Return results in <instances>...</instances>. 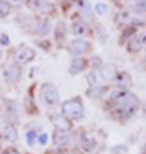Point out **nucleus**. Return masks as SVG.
Here are the masks:
<instances>
[{
	"mask_svg": "<svg viewBox=\"0 0 146 154\" xmlns=\"http://www.w3.org/2000/svg\"><path fill=\"white\" fill-rule=\"evenodd\" d=\"M107 107L112 109V115L121 122H126L138 112L139 109V100L136 98L134 93L122 88H114L109 93L107 98Z\"/></svg>",
	"mask_w": 146,
	"mask_h": 154,
	"instance_id": "nucleus-1",
	"label": "nucleus"
},
{
	"mask_svg": "<svg viewBox=\"0 0 146 154\" xmlns=\"http://www.w3.org/2000/svg\"><path fill=\"white\" fill-rule=\"evenodd\" d=\"M61 113L66 120H82L83 115H85V110H83V103L80 97H73V98L66 100L61 103Z\"/></svg>",
	"mask_w": 146,
	"mask_h": 154,
	"instance_id": "nucleus-2",
	"label": "nucleus"
},
{
	"mask_svg": "<svg viewBox=\"0 0 146 154\" xmlns=\"http://www.w3.org/2000/svg\"><path fill=\"white\" fill-rule=\"evenodd\" d=\"M39 98L48 107H56L59 103V90L55 83H44L39 88Z\"/></svg>",
	"mask_w": 146,
	"mask_h": 154,
	"instance_id": "nucleus-3",
	"label": "nucleus"
},
{
	"mask_svg": "<svg viewBox=\"0 0 146 154\" xmlns=\"http://www.w3.org/2000/svg\"><path fill=\"white\" fill-rule=\"evenodd\" d=\"M24 4L27 5L34 14H39L41 17H49V15L56 14V7L48 0H26Z\"/></svg>",
	"mask_w": 146,
	"mask_h": 154,
	"instance_id": "nucleus-4",
	"label": "nucleus"
},
{
	"mask_svg": "<svg viewBox=\"0 0 146 154\" xmlns=\"http://www.w3.org/2000/svg\"><path fill=\"white\" fill-rule=\"evenodd\" d=\"M90 49H92V44L88 41H85L83 37L73 39V41L70 42V46H68V51L71 53V56H75V58H82L83 54L90 53Z\"/></svg>",
	"mask_w": 146,
	"mask_h": 154,
	"instance_id": "nucleus-5",
	"label": "nucleus"
},
{
	"mask_svg": "<svg viewBox=\"0 0 146 154\" xmlns=\"http://www.w3.org/2000/svg\"><path fill=\"white\" fill-rule=\"evenodd\" d=\"M34 58H36V51L32 48H29V46H19L17 49L14 51V61L19 66L31 63Z\"/></svg>",
	"mask_w": 146,
	"mask_h": 154,
	"instance_id": "nucleus-6",
	"label": "nucleus"
},
{
	"mask_svg": "<svg viewBox=\"0 0 146 154\" xmlns=\"http://www.w3.org/2000/svg\"><path fill=\"white\" fill-rule=\"evenodd\" d=\"M4 76H5V82H7V83L14 85V83H19V82H21V76H22V69H21V66H19L15 61H12V63H9L7 66H5Z\"/></svg>",
	"mask_w": 146,
	"mask_h": 154,
	"instance_id": "nucleus-7",
	"label": "nucleus"
},
{
	"mask_svg": "<svg viewBox=\"0 0 146 154\" xmlns=\"http://www.w3.org/2000/svg\"><path fill=\"white\" fill-rule=\"evenodd\" d=\"M70 32H71L73 36H77V37H83L88 32L87 22H85L82 17H75L71 20V24H70Z\"/></svg>",
	"mask_w": 146,
	"mask_h": 154,
	"instance_id": "nucleus-8",
	"label": "nucleus"
},
{
	"mask_svg": "<svg viewBox=\"0 0 146 154\" xmlns=\"http://www.w3.org/2000/svg\"><path fill=\"white\" fill-rule=\"evenodd\" d=\"M70 140H71V132H70L68 129H56L55 134H53V142H55V146H58V147L66 146Z\"/></svg>",
	"mask_w": 146,
	"mask_h": 154,
	"instance_id": "nucleus-9",
	"label": "nucleus"
},
{
	"mask_svg": "<svg viewBox=\"0 0 146 154\" xmlns=\"http://www.w3.org/2000/svg\"><path fill=\"white\" fill-rule=\"evenodd\" d=\"M90 66V63H88V59H85V58H73V61L70 63V68H68V71H70V75H80V73H83L85 69Z\"/></svg>",
	"mask_w": 146,
	"mask_h": 154,
	"instance_id": "nucleus-10",
	"label": "nucleus"
},
{
	"mask_svg": "<svg viewBox=\"0 0 146 154\" xmlns=\"http://www.w3.org/2000/svg\"><path fill=\"white\" fill-rule=\"evenodd\" d=\"M143 48H144V46H143V36L141 34H134L131 39L126 41V49H128V53H131V54H138Z\"/></svg>",
	"mask_w": 146,
	"mask_h": 154,
	"instance_id": "nucleus-11",
	"label": "nucleus"
},
{
	"mask_svg": "<svg viewBox=\"0 0 146 154\" xmlns=\"http://www.w3.org/2000/svg\"><path fill=\"white\" fill-rule=\"evenodd\" d=\"M116 88H122V90H129L132 86V78L128 71H119L117 76L114 78Z\"/></svg>",
	"mask_w": 146,
	"mask_h": 154,
	"instance_id": "nucleus-12",
	"label": "nucleus"
},
{
	"mask_svg": "<svg viewBox=\"0 0 146 154\" xmlns=\"http://www.w3.org/2000/svg\"><path fill=\"white\" fill-rule=\"evenodd\" d=\"M87 82H88V86L94 88V86H104V76H102L100 69H92L90 73L87 75Z\"/></svg>",
	"mask_w": 146,
	"mask_h": 154,
	"instance_id": "nucleus-13",
	"label": "nucleus"
},
{
	"mask_svg": "<svg viewBox=\"0 0 146 154\" xmlns=\"http://www.w3.org/2000/svg\"><path fill=\"white\" fill-rule=\"evenodd\" d=\"M34 31H36L37 36H43V37L48 36L51 32V20L48 17H41L36 22V29H34Z\"/></svg>",
	"mask_w": 146,
	"mask_h": 154,
	"instance_id": "nucleus-14",
	"label": "nucleus"
},
{
	"mask_svg": "<svg viewBox=\"0 0 146 154\" xmlns=\"http://www.w3.org/2000/svg\"><path fill=\"white\" fill-rule=\"evenodd\" d=\"M100 73H102V76H104L105 82H107V80H112V82H114V78L117 76L119 69L116 68V64H112V63H104L102 68H100Z\"/></svg>",
	"mask_w": 146,
	"mask_h": 154,
	"instance_id": "nucleus-15",
	"label": "nucleus"
},
{
	"mask_svg": "<svg viewBox=\"0 0 146 154\" xmlns=\"http://www.w3.org/2000/svg\"><path fill=\"white\" fill-rule=\"evenodd\" d=\"M5 120H7V124H14L17 122L19 119V113H17V105L14 103V102H7V109H5Z\"/></svg>",
	"mask_w": 146,
	"mask_h": 154,
	"instance_id": "nucleus-16",
	"label": "nucleus"
},
{
	"mask_svg": "<svg viewBox=\"0 0 146 154\" xmlns=\"http://www.w3.org/2000/svg\"><path fill=\"white\" fill-rule=\"evenodd\" d=\"M132 15H134V12H131V10H121L117 15H116V22L119 24V26H131V22H132Z\"/></svg>",
	"mask_w": 146,
	"mask_h": 154,
	"instance_id": "nucleus-17",
	"label": "nucleus"
},
{
	"mask_svg": "<svg viewBox=\"0 0 146 154\" xmlns=\"http://www.w3.org/2000/svg\"><path fill=\"white\" fill-rule=\"evenodd\" d=\"M2 136H4L5 140H9V142L17 140V129H15L14 124H5L4 129H2Z\"/></svg>",
	"mask_w": 146,
	"mask_h": 154,
	"instance_id": "nucleus-18",
	"label": "nucleus"
},
{
	"mask_svg": "<svg viewBox=\"0 0 146 154\" xmlns=\"http://www.w3.org/2000/svg\"><path fill=\"white\" fill-rule=\"evenodd\" d=\"M105 93H107V88L105 86H94V88H88L85 95L92 100H97V98H100V97H104Z\"/></svg>",
	"mask_w": 146,
	"mask_h": 154,
	"instance_id": "nucleus-19",
	"label": "nucleus"
},
{
	"mask_svg": "<svg viewBox=\"0 0 146 154\" xmlns=\"http://www.w3.org/2000/svg\"><path fill=\"white\" fill-rule=\"evenodd\" d=\"M10 12H12V7H10L7 2H4V0H0V19H5L9 17Z\"/></svg>",
	"mask_w": 146,
	"mask_h": 154,
	"instance_id": "nucleus-20",
	"label": "nucleus"
},
{
	"mask_svg": "<svg viewBox=\"0 0 146 154\" xmlns=\"http://www.w3.org/2000/svg\"><path fill=\"white\" fill-rule=\"evenodd\" d=\"M65 32H66V29H65V24L63 22H58L56 24V29H55V36H56V41H63L65 39Z\"/></svg>",
	"mask_w": 146,
	"mask_h": 154,
	"instance_id": "nucleus-21",
	"label": "nucleus"
},
{
	"mask_svg": "<svg viewBox=\"0 0 146 154\" xmlns=\"http://www.w3.org/2000/svg\"><path fill=\"white\" fill-rule=\"evenodd\" d=\"M132 12L134 14H146V0H138L132 4Z\"/></svg>",
	"mask_w": 146,
	"mask_h": 154,
	"instance_id": "nucleus-22",
	"label": "nucleus"
},
{
	"mask_svg": "<svg viewBox=\"0 0 146 154\" xmlns=\"http://www.w3.org/2000/svg\"><path fill=\"white\" fill-rule=\"evenodd\" d=\"M82 147L85 151H94V147H95V140L90 139V137H82Z\"/></svg>",
	"mask_w": 146,
	"mask_h": 154,
	"instance_id": "nucleus-23",
	"label": "nucleus"
},
{
	"mask_svg": "<svg viewBox=\"0 0 146 154\" xmlns=\"http://www.w3.org/2000/svg\"><path fill=\"white\" fill-rule=\"evenodd\" d=\"M36 140H37V134L36 131H27L26 132V142H27V146H34L36 144Z\"/></svg>",
	"mask_w": 146,
	"mask_h": 154,
	"instance_id": "nucleus-24",
	"label": "nucleus"
},
{
	"mask_svg": "<svg viewBox=\"0 0 146 154\" xmlns=\"http://www.w3.org/2000/svg\"><path fill=\"white\" fill-rule=\"evenodd\" d=\"M94 10H95L97 15H105V14H107V10H109V7H107L105 4H102V2H99V4H95Z\"/></svg>",
	"mask_w": 146,
	"mask_h": 154,
	"instance_id": "nucleus-25",
	"label": "nucleus"
},
{
	"mask_svg": "<svg viewBox=\"0 0 146 154\" xmlns=\"http://www.w3.org/2000/svg\"><path fill=\"white\" fill-rule=\"evenodd\" d=\"M4 2H7L10 7H15V9H19V7H21V5L26 2V0H4Z\"/></svg>",
	"mask_w": 146,
	"mask_h": 154,
	"instance_id": "nucleus-26",
	"label": "nucleus"
},
{
	"mask_svg": "<svg viewBox=\"0 0 146 154\" xmlns=\"http://www.w3.org/2000/svg\"><path fill=\"white\" fill-rule=\"evenodd\" d=\"M37 142L41 146H44L46 142H48V134H39V136H37Z\"/></svg>",
	"mask_w": 146,
	"mask_h": 154,
	"instance_id": "nucleus-27",
	"label": "nucleus"
},
{
	"mask_svg": "<svg viewBox=\"0 0 146 154\" xmlns=\"http://www.w3.org/2000/svg\"><path fill=\"white\" fill-rule=\"evenodd\" d=\"M9 36L7 34H0V44L2 46H9Z\"/></svg>",
	"mask_w": 146,
	"mask_h": 154,
	"instance_id": "nucleus-28",
	"label": "nucleus"
},
{
	"mask_svg": "<svg viewBox=\"0 0 146 154\" xmlns=\"http://www.w3.org/2000/svg\"><path fill=\"white\" fill-rule=\"evenodd\" d=\"M0 154H21V152H19V151L15 149V147H7V149L2 151Z\"/></svg>",
	"mask_w": 146,
	"mask_h": 154,
	"instance_id": "nucleus-29",
	"label": "nucleus"
},
{
	"mask_svg": "<svg viewBox=\"0 0 146 154\" xmlns=\"http://www.w3.org/2000/svg\"><path fill=\"white\" fill-rule=\"evenodd\" d=\"M2 58H4V53H2V49H0V61H2Z\"/></svg>",
	"mask_w": 146,
	"mask_h": 154,
	"instance_id": "nucleus-30",
	"label": "nucleus"
},
{
	"mask_svg": "<svg viewBox=\"0 0 146 154\" xmlns=\"http://www.w3.org/2000/svg\"><path fill=\"white\" fill-rule=\"evenodd\" d=\"M70 154H82V152H78V151H73V152H70Z\"/></svg>",
	"mask_w": 146,
	"mask_h": 154,
	"instance_id": "nucleus-31",
	"label": "nucleus"
},
{
	"mask_svg": "<svg viewBox=\"0 0 146 154\" xmlns=\"http://www.w3.org/2000/svg\"><path fill=\"white\" fill-rule=\"evenodd\" d=\"M143 154H146V146H144V149H143Z\"/></svg>",
	"mask_w": 146,
	"mask_h": 154,
	"instance_id": "nucleus-32",
	"label": "nucleus"
},
{
	"mask_svg": "<svg viewBox=\"0 0 146 154\" xmlns=\"http://www.w3.org/2000/svg\"><path fill=\"white\" fill-rule=\"evenodd\" d=\"M0 107H2V95H0Z\"/></svg>",
	"mask_w": 146,
	"mask_h": 154,
	"instance_id": "nucleus-33",
	"label": "nucleus"
},
{
	"mask_svg": "<svg viewBox=\"0 0 146 154\" xmlns=\"http://www.w3.org/2000/svg\"><path fill=\"white\" fill-rule=\"evenodd\" d=\"M61 2H65V0H61Z\"/></svg>",
	"mask_w": 146,
	"mask_h": 154,
	"instance_id": "nucleus-34",
	"label": "nucleus"
}]
</instances>
